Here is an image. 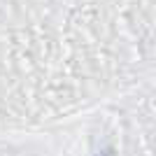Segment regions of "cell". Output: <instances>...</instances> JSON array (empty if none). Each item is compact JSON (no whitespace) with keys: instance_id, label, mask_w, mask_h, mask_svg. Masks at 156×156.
<instances>
[{"instance_id":"obj_1","label":"cell","mask_w":156,"mask_h":156,"mask_svg":"<svg viewBox=\"0 0 156 156\" xmlns=\"http://www.w3.org/2000/svg\"><path fill=\"white\" fill-rule=\"evenodd\" d=\"M98 156H114V149H105V151H100Z\"/></svg>"}]
</instances>
